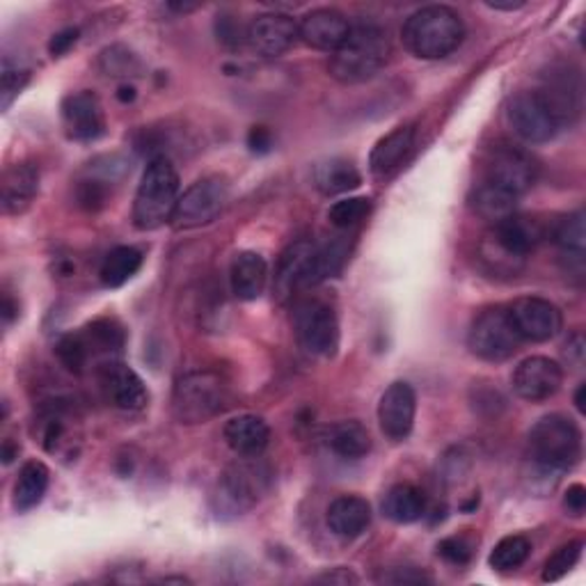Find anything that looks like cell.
<instances>
[{
    "instance_id": "obj_1",
    "label": "cell",
    "mask_w": 586,
    "mask_h": 586,
    "mask_svg": "<svg viewBox=\"0 0 586 586\" xmlns=\"http://www.w3.org/2000/svg\"><path fill=\"white\" fill-rule=\"evenodd\" d=\"M393 56L387 30L376 23L350 26L344 44L330 56V76L344 86H358L374 78Z\"/></svg>"
},
{
    "instance_id": "obj_2",
    "label": "cell",
    "mask_w": 586,
    "mask_h": 586,
    "mask_svg": "<svg viewBox=\"0 0 586 586\" xmlns=\"http://www.w3.org/2000/svg\"><path fill=\"white\" fill-rule=\"evenodd\" d=\"M404 47L421 60H443L465 39L460 14L447 6H428L413 12L401 28Z\"/></svg>"
},
{
    "instance_id": "obj_3",
    "label": "cell",
    "mask_w": 586,
    "mask_h": 586,
    "mask_svg": "<svg viewBox=\"0 0 586 586\" xmlns=\"http://www.w3.org/2000/svg\"><path fill=\"white\" fill-rule=\"evenodd\" d=\"M272 486L270 465L261 456H241L220 475L211 504L218 518H239L252 511Z\"/></svg>"
},
{
    "instance_id": "obj_4",
    "label": "cell",
    "mask_w": 586,
    "mask_h": 586,
    "mask_svg": "<svg viewBox=\"0 0 586 586\" xmlns=\"http://www.w3.org/2000/svg\"><path fill=\"white\" fill-rule=\"evenodd\" d=\"M529 460L543 477H555L570 470L582 458V431L564 415H545L529 431Z\"/></svg>"
},
{
    "instance_id": "obj_5",
    "label": "cell",
    "mask_w": 586,
    "mask_h": 586,
    "mask_svg": "<svg viewBox=\"0 0 586 586\" xmlns=\"http://www.w3.org/2000/svg\"><path fill=\"white\" fill-rule=\"evenodd\" d=\"M179 202V172L168 156H153L147 163L133 198V225L153 231L172 222Z\"/></svg>"
},
{
    "instance_id": "obj_6",
    "label": "cell",
    "mask_w": 586,
    "mask_h": 586,
    "mask_svg": "<svg viewBox=\"0 0 586 586\" xmlns=\"http://www.w3.org/2000/svg\"><path fill=\"white\" fill-rule=\"evenodd\" d=\"M543 239V227L527 216H509L490 227L481 241V257L495 272L514 276Z\"/></svg>"
},
{
    "instance_id": "obj_7",
    "label": "cell",
    "mask_w": 586,
    "mask_h": 586,
    "mask_svg": "<svg viewBox=\"0 0 586 586\" xmlns=\"http://www.w3.org/2000/svg\"><path fill=\"white\" fill-rule=\"evenodd\" d=\"M229 401V383L211 369H195L175 383L172 415L179 424H205L220 415Z\"/></svg>"
},
{
    "instance_id": "obj_8",
    "label": "cell",
    "mask_w": 586,
    "mask_h": 586,
    "mask_svg": "<svg viewBox=\"0 0 586 586\" xmlns=\"http://www.w3.org/2000/svg\"><path fill=\"white\" fill-rule=\"evenodd\" d=\"M523 339L511 321L509 309L493 307L481 311L473 321L470 332H467V346H470L473 356L484 362H506L518 354Z\"/></svg>"
},
{
    "instance_id": "obj_9",
    "label": "cell",
    "mask_w": 586,
    "mask_h": 586,
    "mask_svg": "<svg viewBox=\"0 0 586 586\" xmlns=\"http://www.w3.org/2000/svg\"><path fill=\"white\" fill-rule=\"evenodd\" d=\"M294 332L309 356L332 358L339 348V321L335 309L319 298H305L294 309Z\"/></svg>"
},
{
    "instance_id": "obj_10",
    "label": "cell",
    "mask_w": 586,
    "mask_h": 586,
    "mask_svg": "<svg viewBox=\"0 0 586 586\" xmlns=\"http://www.w3.org/2000/svg\"><path fill=\"white\" fill-rule=\"evenodd\" d=\"M229 202V183L220 175L202 177L190 183L183 195H179V202L172 216L175 229H198L211 225Z\"/></svg>"
},
{
    "instance_id": "obj_11",
    "label": "cell",
    "mask_w": 586,
    "mask_h": 586,
    "mask_svg": "<svg viewBox=\"0 0 586 586\" xmlns=\"http://www.w3.org/2000/svg\"><path fill=\"white\" fill-rule=\"evenodd\" d=\"M509 315L523 341H536V344L550 341L564 328L562 309L555 302L538 296H527L516 300L509 307Z\"/></svg>"
},
{
    "instance_id": "obj_12",
    "label": "cell",
    "mask_w": 586,
    "mask_h": 586,
    "mask_svg": "<svg viewBox=\"0 0 586 586\" xmlns=\"http://www.w3.org/2000/svg\"><path fill=\"white\" fill-rule=\"evenodd\" d=\"M506 120L514 133L529 145L550 142L559 133V125L536 92L516 95L506 110Z\"/></svg>"
},
{
    "instance_id": "obj_13",
    "label": "cell",
    "mask_w": 586,
    "mask_h": 586,
    "mask_svg": "<svg viewBox=\"0 0 586 586\" xmlns=\"http://www.w3.org/2000/svg\"><path fill=\"white\" fill-rule=\"evenodd\" d=\"M545 108L550 110L559 129L564 125H573L582 108V83L579 76L568 67H550L548 73H543L540 90L536 92Z\"/></svg>"
},
{
    "instance_id": "obj_14",
    "label": "cell",
    "mask_w": 586,
    "mask_h": 586,
    "mask_svg": "<svg viewBox=\"0 0 586 586\" xmlns=\"http://www.w3.org/2000/svg\"><path fill=\"white\" fill-rule=\"evenodd\" d=\"M514 393L529 404L548 401L553 399L562 385H564V369L559 362L545 358V356H532L523 360L514 371Z\"/></svg>"
},
{
    "instance_id": "obj_15",
    "label": "cell",
    "mask_w": 586,
    "mask_h": 586,
    "mask_svg": "<svg viewBox=\"0 0 586 586\" xmlns=\"http://www.w3.org/2000/svg\"><path fill=\"white\" fill-rule=\"evenodd\" d=\"M417 413V395L410 383L389 385L378 401V424L385 438L401 443L413 434Z\"/></svg>"
},
{
    "instance_id": "obj_16",
    "label": "cell",
    "mask_w": 586,
    "mask_h": 586,
    "mask_svg": "<svg viewBox=\"0 0 586 586\" xmlns=\"http://www.w3.org/2000/svg\"><path fill=\"white\" fill-rule=\"evenodd\" d=\"M538 177V166L532 156L518 147H497L493 151V159L488 163V179L497 188L523 198V195L534 186Z\"/></svg>"
},
{
    "instance_id": "obj_17",
    "label": "cell",
    "mask_w": 586,
    "mask_h": 586,
    "mask_svg": "<svg viewBox=\"0 0 586 586\" xmlns=\"http://www.w3.org/2000/svg\"><path fill=\"white\" fill-rule=\"evenodd\" d=\"M99 387L106 401L120 410L136 413L149 404L145 380L120 360H108L99 367Z\"/></svg>"
},
{
    "instance_id": "obj_18",
    "label": "cell",
    "mask_w": 586,
    "mask_h": 586,
    "mask_svg": "<svg viewBox=\"0 0 586 586\" xmlns=\"http://www.w3.org/2000/svg\"><path fill=\"white\" fill-rule=\"evenodd\" d=\"M248 44L264 58H280L298 42V21L282 12H266L248 26Z\"/></svg>"
},
{
    "instance_id": "obj_19",
    "label": "cell",
    "mask_w": 586,
    "mask_h": 586,
    "mask_svg": "<svg viewBox=\"0 0 586 586\" xmlns=\"http://www.w3.org/2000/svg\"><path fill=\"white\" fill-rule=\"evenodd\" d=\"M62 122L67 136L78 142H92L106 133V115L95 92L83 90L64 97Z\"/></svg>"
},
{
    "instance_id": "obj_20",
    "label": "cell",
    "mask_w": 586,
    "mask_h": 586,
    "mask_svg": "<svg viewBox=\"0 0 586 586\" xmlns=\"http://www.w3.org/2000/svg\"><path fill=\"white\" fill-rule=\"evenodd\" d=\"M417 131L413 125H401L383 136L369 153V170L376 181H387L397 177L415 149Z\"/></svg>"
},
{
    "instance_id": "obj_21",
    "label": "cell",
    "mask_w": 586,
    "mask_h": 586,
    "mask_svg": "<svg viewBox=\"0 0 586 586\" xmlns=\"http://www.w3.org/2000/svg\"><path fill=\"white\" fill-rule=\"evenodd\" d=\"M348 32H350V21L341 12L330 8L311 10L298 21V37L307 47L317 51L335 53L344 44Z\"/></svg>"
},
{
    "instance_id": "obj_22",
    "label": "cell",
    "mask_w": 586,
    "mask_h": 586,
    "mask_svg": "<svg viewBox=\"0 0 586 586\" xmlns=\"http://www.w3.org/2000/svg\"><path fill=\"white\" fill-rule=\"evenodd\" d=\"M317 244L300 239L291 244L278 261L276 270V285H272V291H276L278 300H289L296 291L309 287V272H311V261H315Z\"/></svg>"
},
{
    "instance_id": "obj_23",
    "label": "cell",
    "mask_w": 586,
    "mask_h": 586,
    "mask_svg": "<svg viewBox=\"0 0 586 586\" xmlns=\"http://www.w3.org/2000/svg\"><path fill=\"white\" fill-rule=\"evenodd\" d=\"M34 436L49 454L60 458H73L78 454V445H81L76 424L62 406H49L39 415Z\"/></svg>"
},
{
    "instance_id": "obj_24",
    "label": "cell",
    "mask_w": 586,
    "mask_h": 586,
    "mask_svg": "<svg viewBox=\"0 0 586 586\" xmlns=\"http://www.w3.org/2000/svg\"><path fill=\"white\" fill-rule=\"evenodd\" d=\"M225 443L237 456H261L270 443V426L259 415H237L225 424Z\"/></svg>"
},
{
    "instance_id": "obj_25",
    "label": "cell",
    "mask_w": 586,
    "mask_h": 586,
    "mask_svg": "<svg viewBox=\"0 0 586 586\" xmlns=\"http://www.w3.org/2000/svg\"><path fill=\"white\" fill-rule=\"evenodd\" d=\"M268 285V264L259 252L244 250L234 255L229 266V287L239 300H257Z\"/></svg>"
},
{
    "instance_id": "obj_26",
    "label": "cell",
    "mask_w": 586,
    "mask_h": 586,
    "mask_svg": "<svg viewBox=\"0 0 586 586\" xmlns=\"http://www.w3.org/2000/svg\"><path fill=\"white\" fill-rule=\"evenodd\" d=\"M326 520L335 536L354 540L371 525V504L360 495H341L328 506Z\"/></svg>"
},
{
    "instance_id": "obj_27",
    "label": "cell",
    "mask_w": 586,
    "mask_h": 586,
    "mask_svg": "<svg viewBox=\"0 0 586 586\" xmlns=\"http://www.w3.org/2000/svg\"><path fill=\"white\" fill-rule=\"evenodd\" d=\"M39 192V170L30 163H17L3 175V213H23Z\"/></svg>"
},
{
    "instance_id": "obj_28",
    "label": "cell",
    "mask_w": 586,
    "mask_h": 586,
    "mask_svg": "<svg viewBox=\"0 0 586 586\" xmlns=\"http://www.w3.org/2000/svg\"><path fill=\"white\" fill-rule=\"evenodd\" d=\"M324 443L335 456L344 460H360L371 451V436L367 426L358 419H346L328 426Z\"/></svg>"
},
{
    "instance_id": "obj_29",
    "label": "cell",
    "mask_w": 586,
    "mask_h": 586,
    "mask_svg": "<svg viewBox=\"0 0 586 586\" xmlns=\"http://www.w3.org/2000/svg\"><path fill=\"white\" fill-rule=\"evenodd\" d=\"M311 183H315V188L321 195H326V198H335V195H346L350 190L360 188L362 175L354 161L332 156V159H326L315 166Z\"/></svg>"
},
{
    "instance_id": "obj_30",
    "label": "cell",
    "mask_w": 586,
    "mask_h": 586,
    "mask_svg": "<svg viewBox=\"0 0 586 586\" xmlns=\"http://www.w3.org/2000/svg\"><path fill=\"white\" fill-rule=\"evenodd\" d=\"M555 244L562 250L564 261H568V272L584 276V255H586V213L575 211L559 220L555 227Z\"/></svg>"
},
{
    "instance_id": "obj_31",
    "label": "cell",
    "mask_w": 586,
    "mask_h": 586,
    "mask_svg": "<svg viewBox=\"0 0 586 586\" xmlns=\"http://www.w3.org/2000/svg\"><path fill=\"white\" fill-rule=\"evenodd\" d=\"M51 473L42 460H28L19 470L14 493H12V504L19 514L32 511L34 506L42 504L47 490H49Z\"/></svg>"
},
{
    "instance_id": "obj_32",
    "label": "cell",
    "mask_w": 586,
    "mask_h": 586,
    "mask_svg": "<svg viewBox=\"0 0 586 586\" xmlns=\"http://www.w3.org/2000/svg\"><path fill=\"white\" fill-rule=\"evenodd\" d=\"M383 516L397 525H410L426 516V495L413 484H397L383 497Z\"/></svg>"
},
{
    "instance_id": "obj_33",
    "label": "cell",
    "mask_w": 586,
    "mask_h": 586,
    "mask_svg": "<svg viewBox=\"0 0 586 586\" xmlns=\"http://www.w3.org/2000/svg\"><path fill=\"white\" fill-rule=\"evenodd\" d=\"M518 200L520 198H516V195L497 188L490 181H484L481 186L475 188L473 198H470V207H473V211L479 218H484V220H488V222L495 225V222H499V220H504V218H509V216L516 213Z\"/></svg>"
},
{
    "instance_id": "obj_34",
    "label": "cell",
    "mask_w": 586,
    "mask_h": 586,
    "mask_svg": "<svg viewBox=\"0 0 586 586\" xmlns=\"http://www.w3.org/2000/svg\"><path fill=\"white\" fill-rule=\"evenodd\" d=\"M140 266H142V252L131 246H120L103 257L101 268H99V278L103 287L117 289V287L127 285L140 270Z\"/></svg>"
},
{
    "instance_id": "obj_35",
    "label": "cell",
    "mask_w": 586,
    "mask_h": 586,
    "mask_svg": "<svg viewBox=\"0 0 586 586\" xmlns=\"http://www.w3.org/2000/svg\"><path fill=\"white\" fill-rule=\"evenodd\" d=\"M81 332L90 346L92 358L112 360V356L120 354L127 341L125 328L112 319H97L90 326H86Z\"/></svg>"
},
{
    "instance_id": "obj_36",
    "label": "cell",
    "mask_w": 586,
    "mask_h": 586,
    "mask_svg": "<svg viewBox=\"0 0 586 586\" xmlns=\"http://www.w3.org/2000/svg\"><path fill=\"white\" fill-rule=\"evenodd\" d=\"M348 241L344 237H335L332 241H326L324 246H317L315 261H311L309 272V287H317L335 276H339L346 259H348Z\"/></svg>"
},
{
    "instance_id": "obj_37",
    "label": "cell",
    "mask_w": 586,
    "mask_h": 586,
    "mask_svg": "<svg viewBox=\"0 0 586 586\" xmlns=\"http://www.w3.org/2000/svg\"><path fill=\"white\" fill-rule=\"evenodd\" d=\"M529 555H532V543L525 536L516 534V536L501 538L495 545L490 557H488V564H490V568L506 573V570L520 568L529 559Z\"/></svg>"
},
{
    "instance_id": "obj_38",
    "label": "cell",
    "mask_w": 586,
    "mask_h": 586,
    "mask_svg": "<svg viewBox=\"0 0 586 586\" xmlns=\"http://www.w3.org/2000/svg\"><path fill=\"white\" fill-rule=\"evenodd\" d=\"M56 356H58L60 365L64 369H69L71 374H83L92 360L90 346H88L81 330L60 337V341L56 344Z\"/></svg>"
},
{
    "instance_id": "obj_39",
    "label": "cell",
    "mask_w": 586,
    "mask_h": 586,
    "mask_svg": "<svg viewBox=\"0 0 586 586\" xmlns=\"http://www.w3.org/2000/svg\"><path fill=\"white\" fill-rule=\"evenodd\" d=\"M369 213H371L369 198H344L328 209V220L337 229H350L367 220Z\"/></svg>"
},
{
    "instance_id": "obj_40",
    "label": "cell",
    "mask_w": 586,
    "mask_h": 586,
    "mask_svg": "<svg viewBox=\"0 0 586 586\" xmlns=\"http://www.w3.org/2000/svg\"><path fill=\"white\" fill-rule=\"evenodd\" d=\"M582 550H584L582 540H570L562 545V548L548 562H545L543 582H559L562 577H566L582 559Z\"/></svg>"
},
{
    "instance_id": "obj_41",
    "label": "cell",
    "mask_w": 586,
    "mask_h": 586,
    "mask_svg": "<svg viewBox=\"0 0 586 586\" xmlns=\"http://www.w3.org/2000/svg\"><path fill=\"white\" fill-rule=\"evenodd\" d=\"M28 81L30 71L26 67L3 60V69H0V106H3V110L12 106V101L23 92Z\"/></svg>"
},
{
    "instance_id": "obj_42",
    "label": "cell",
    "mask_w": 586,
    "mask_h": 586,
    "mask_svg": "<svg viewBox=\"0 0 586 586\" xmlns=\"http://www.w3.org/2000/svg\"><path fill=\"white\" fill-rule=\"evenodd\" d=\"M101 69L108 76H138L142 71V62L138 60L136 53H131L125 47H110L101 53Z\"/></svg>"
},
{
    "instance_id": "obj_43",
    "label": "cell",
    "mask_w": 586,
    "mask_h": 586,
    "mask_svg": "<svg viewBox=\"0 0 586 586\" xmlns=\"http://www.w3.org/2000/svg\"><path fill=\"white\" fill-rule=\"evenodd\" d=\"M438 555L451 566H465L473 559V543L465 536H449L438 543Z\"/></svg>"
},
{
    "instance_id": "obj_44",
    "label": "cell",
    "mask_w": 586,
    "mask_h": 586,
    "mask_svg": "<svg viewBox=\"0 0 586 586\" xmlns=\"http://www.w3.org/2000/svg\"><path fill=\"white\" fill-rule=\"evenodd\" d=\"M383 582H389V584H428L434 579H431V575H426L419 568H395V573L383 575Z\"/></svg>"
},
{
    "instance_id": "obj_45",
    "label": "cell",
    "mask_w": 586,
    "mask_h": 586,
    "mask_svg": "<svg viewBox=\"0 0 586 586\" xmlns=\"http://www.w3.org/2000/svg\"><path fill=\"white\" fill-rule=\"evenodd\" d=\"M78 34H81V32H78V28H64V30H60L58 34L51 37V42H49V53H51L53 58L64 56V53L78 42Z\"/></svg>"
},
{
    "instance_id": "obj_46",
    "label": "cell",
    "mask_w": 586,
    "mask_h": 586,
    "mask_svg": "<svg viewBox=\"0 0 586 586\" xmlns=\"http://www.w3.org/2000/svg\"><path fill=\"white\" fill-rule=\"evenodd\" d=\"M564 506L566 511L575 518H582L584 511H586V488L582 484H573L568 486L566 490V497H564Z\"/></svg>"
},
{
    "instance_id": "obj_47",
    "label": "cell",
    "mask_w": 586,
    "mask_h": 586,
    "mask_svg": "<svg viewBox=\"0 0 586 586\" xmlns=\"http://www.w3.org/2000/svg\"><path fill=\"white\" fill-rule=\"evenodd\" d=\"M248 147L255 153H268L272 147V133L266 127H252L248 133Z\"/></svg>"
},
{
    "instance_id": "obj_48",
    "label": "cell",
    "mask_w": 586,
    "mask_h": 586,
    "mask_svg": "<svg viewBox=\"0 0 586 586\" xmlns=\"http://www.w3.org/2000/svg\"><path fill=\"white\" fill-rule=\"evenodd\" d=\"M584 348H586V344H584L582 332H575L568 339V344H566V358H568L570 365H575V367H582L584 365V354H586Z\"/></svg>"
},
{
    "instance_id": "obj_49",
    "label": "cell",
    "mask_w": 586,
    "mask_h": 586,
    "mask_svg": "<svg viewBox=\"0 0 586 586\" xmlns=\"http://www.w3.org/2000/svg\"><path fill=\"white\" fill-rule=\"evenodd\" d=\"M317 582H326V584H358L360 577L354 573V570H348V568H335L326 575H319Z\"/></svg>"
},
{
    "instance_id": "obj_50",
    "label": "cell",
    "mask_w": 586,
    "mask_h": 586,
    "mask_svg": "<svg viewBox=\"0 0 586 586\" xmlns=\"http://www.w3.org/2000/svg\"><path fill=\"white\" fill-rule=\"evenodd\" d=\"M14 311H17V307L12 305V298L6 296V298H3V317H6V324H12Z\"/></svg>"
},
{
    "instance_id": "obj_51",
    "label": "cell",
    "mask_w": 586,
    "mask_h": 586,
    "mask_svg": "<svg viewBox=\"0 0 586 586\" xmlns=\"http://www.w3.org/2000/svg\"><path fill=\"white\" fill-rule=\"evenodd\" d=\"M490 10H504V12H514L525 8V3H486Z\"/></svg>"
},
{
    "instance_id": "obj_52",
    "label": "cell",
    "mask_w": 586,
    "mask_h": 586,
    "mask_svg": "<svg viewBox=\"0 0 586 586\" xmlns=\"http://www.w3.org/2000/svg\"><path fill=\"white\" fill-rule=\"evenodd\" d=\"M17 454H19V447H12V440H6V445H3V460L12 463Z\"/></svg>"
},
{
    "instance_id": "obj_53",
    "label": "cell",
    "mask_w": 586,
    "mask_h": 586,
    "mask_svg": "<svg viewBox=\"0 0 586 586\" xmlns=\"http://www.w3.org/2000/svg\"><path fill=\"white\" fill-rule=\"evenodd\" d=\"M117 97H120V101H125V103L133 101L136 99V90L131 86H122L120 92H117Z\"/></svg>"
},
{
    "instance_id": "obj_54",
    "label": "cell",
    "mask_w": 586,
    "mask_h": 586,
    "mask_svg": "<svg viewBox=\"0 0 586 586\" xmlns=\"http://www.w3.org/2000/svg\"><path fill=\"white\" fill-rule=\"evenodd\" d=\"M584 395H586V385H579L577 395H575V406L579 413H584Z\"/></svg>"
},
{
    "instance_id": "obj_55",
    "label": "cell",
    "mask_w": 586,
    "mask_h": 586,
    "mask_svg": "<svg viewBox=\"0 0 586 586\" xmlns=\"http://www.w3.org/2000/svg\"><path fill=\"white\" fill-rule=\"evenodd\" d=\"M168 8H170V10H175V12H183V14H186V12L198 10L200 6H175V3H172V6H168Z\"/></svg>"
}]
</instances>
